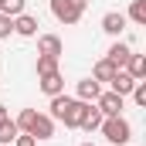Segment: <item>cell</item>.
Instances as JSON below:
<instances>
[{"label": "cell", "instance_id": "cell-1", "mask_svg": "<svg viewBox=\"0 0 146 146\" xmlns=\"http://www.w3.org/2000/svg\"><path fill=\"white\" fill-rule=\"evenodd\" d=\"M85 106H88V102L68 99L65 92H61V95H51V119L65 122L68 129H78V122H82V115H85Z\"/></svg>", "mask_w": 146, "mask_h": 146}, {"label": "cell", "instance_id": "cell-2", "mask_svg": "<svg viewBox=\"0 0 146 146\" xmlns=\"http://www.w3.org/2000/svg\"><path fill=\"white\" fill-rule=\"evenodd\" d=\"M99 129H102V136H106L112 146H126L129 139H133V126H129L122 115H106Z\"/></svg>", "mask_w": 146, "mask_h": 146}, {"label": "cell", "instance_id": "cell-3", "mask_svg": "<svg viewBox=\"0 0 146 146\" xmlns=\"http://www.w3.org/2000/svg\"><path fill=\"white\" fill-rule=\"evenodd\" d=\"M85 7H88V0H51V14L61 24H78Z\"/></svg>", "mask_w": 146, "mask_h": 146}, {"label": "cell", "instance_id": "cell-4", "mask_svg": "<svg viewBox=\"0 0 146 146\" xmlns=\"http://www.w3.org/2000/svg\"><path fill=\"white\" fill-rule=\"evenodd\" d=\"M95 106L102 115H122V106H126V99L122 95H115V92H99V99H95Z\"/></svg>", "mask_w": 146, "mask_h": 146}, {"label": "cell", "instance_id": "cell-5", "mask_svg": "<svg viewBox=\"0 0 146 146\" xmlns=\"http://www.w3.org/2000/svg\"><path fill=\"white\" fill-rule=\"evenodd\" d=\"M27 133H31L34 139H51V136H54V119H51V115H44V112H37Z\"/></svg>", "mask_w": 146, "mask_h": 146}, {"label": "cell", "instance_id": "cell-6", "mask_svg": "<svg viewBox=\"0 0 146 146\" xmlns=\"http://www.w3.org/2000/svg\"><path fill=\"white\" fill-rule=\"evenodd\" d=\"M37 54H51V58H61L65 54V44L58 34H41L37 37Z\"/></svg>", "mask_w": 146, "mask_h": 146}, {"label": "cell", "instance_id": "cell-7", "mask_svg": "<svg viewBox=\"0 0 146 146\" xmlns=\"http://www.w3.org/2000/svg\"><path fill=\"white\" fill-rule=\"evenodd\" d=\"M109 85H112V92H115V95H122V99H126V95L133 92V85H136V82L129 78V72H126V68H115V75L109 78Z\"/></svg>", "mask_w": 146, "mask_h": 146}, {"label": "cell", "instance_id": "cell-8", "mask_svg": "<svg viewBox=\"0 0 146 146\" xmlns=\"http://www.w3.org/2000/svg\"><path fill=\"white\" fill-rule=\"evenodd\" d=\"M102 31L112 37H119L122 31H126V14H119V10H109L106 17H102Z\"/></svg>", "mask_w": 146, "mask_h": 146}, {"label": "cell", "instance_id": "cell-9", "mask_svg": "<svg viewBox=\"0 0 146 146\" xmlns=\"http://www.w3.org/2000/svg\"><path fill=\"white\" fill-rule=\"evenodd\" d=\"M37 17H31V14H17L14 17V34H21V37H34L37 34Z\"/></svg>", "mask_w": 146, "mask_h": 146}, {"label": "cell", "instance_id": "cell-10", "mask_svg": "<svg viewBox=\"0 0 146 146\" xmlns=\"http://www.w3.org/2000/svg\"><path fill=\"white\" fill-rule=\"evenodd\" d=\"M41 92H44V95H61V92H65V78H61V72L41 75Z\"/></svg>", "mask_w": 146, "mask_h": 146}, {"label": "cell", "instance_id": "cell-11", "mask_svg": "<svg viewBox=\"0 0 146 146\" xmlns=\"http://www.w3.org/2000/svg\"><path fill=\"white\" fill-rule=\"evenodd\" d=\"M102 119H106V115L99 112V106H92V102H88V106H85V115H82V122H78V129L92 133V129H99V126H102Z\"/></svg>", "mask_w": 146, "mask_h": 146}, {"label": "cell", "instance_id": "cell-12", "mask_svg": "<svg viewBox=\"0 0 146 146\" xmlns=\"http://www.w3.org/2000/svg\"><path fill=\"white\" fill-rule=\"evenodd\" d=\"M99 92H102V85H99L95 78H82V82H78V95H75V99H82V102H95V99H99Z\"/></svg>", "mask_w": 146, "mask_h": 146}, {"label": "cell", "instance_id": "cell-13", "mask_svg": "<svg viewBox=\"0 0 146 146\" xmlns=\"http://www.w3.org/2000/svg\"><path fill=\"white\" fill-rule=\"evenodd\" d=\"M129 54H133V51H129V44H122V41H115V44L109 48V54H106V58H109V61L115 65V68H126V61H129Z\"/></svg>", "mask_w": 146, "mask_h": 146}, {"label": "cell", "instance_id": "cell-14", "mask_svg": "<svg viewBox=\"0 0 146 146\" xmlns=\"http://www.w3.org/2000/svg\"><path fill=\"white\" fill-rule=\"evenodd\" d=\"M126 72H129V78H133V82H143V78H146V58H143V54H129Z\"/></svg>", "mask_w": 146, "mask_h": 146}, {"label": "cell", "instance_id": "cell-15", "mask_svg": "<svg viewBox=\"0 0 146 146\" xmlns=\"http://www.w3.org/2000/svg\"><path fill=\"white\" fill-rule=\"evenodd\" d=\"M112 75H115V65H112L109 58H102V61H99V65H95V68H92V78H95V82H99V85H102V82H109Z\"/></svg>", "mask_w": 146, "mask_h": 146}, {"label": "cell", "instance_id": "cell-16", "mask_svg": "<svg viewBox=\"0 0 146 146\" xmlns=\"http://www.w3.org/2000/svg\"><path fill=\"white\" fill-rule=\"evenodd\" d=\"M17 133H21V129H17V122H14V119H3V122H0V146H10Z\"/></svg>", "mask_w": 146, "mask_h": 146}, {"label": "cell", "instance_id": "cell-17", "mask_svg": "<svg viewBox=\"0 0 146 146\" xmlns=\"http://www.w3.org/2000/svg\"><path fill=\"white\" fill-rule=\"evenodd\" d=\"M37 78L41 75H51V72H58V58H51V54H37Z\"/></svg>", "mask_w": 146, "mask_h": 146}, {"label": "cell", "instance_id": "cell-18", "mask_svg": "<svg viewBox=\"0 0 146 146\" xmlns=\"http://www.w3.org/2000/svg\"><path fill=\"white\" fill-rule=\"evenodd\" d=\"M129 21L133 24H146V0H133V7H129Z\"/></svg>", "mask_w": 146, "mask_h": 146}, {"label": "cell", "instance_id": "cell-19", "mask_svg": "<svg viewBox=\"0 0 146 146\" xmlns=\"http://www.w3.org/2000/svg\"><path fill=\"white\" fill-rule=\"evenodd\" d=\"M24 3H27V0H0V14L17 17V14H24Z\"/></svg>", "mask_w": 146, "mask_h": 146}, {"label": "cell", "instance_id": "cell-20", "mask_svg": "<svg viewBox=\"0 0 146 146\" xmlns=\"http://www.w3.org/2000/svg\"><path fill=\"white\" fill-rule=\"evenodd\" d=\"M34 115H37L34 109H24L21 115H17V129H21V133H27V129H31V122H34Z\"/></svg>", "mask_w": 146, "mask_h": 146}, {"label": "cell", "instance_id": "cell-21", "mask_svg": "<svg viewBox=\"0 0 146 146\" xmlns=\"http://www.w3.org/2000/svg\"><path fill=\"white\" fill-rule=\"evenodd\" d=\"M129 95H133V102H136V106H146V82H136Z\"/></svg>", "mask_w": 146, "mask_h": 146}, {"label": "cell", "instance_id": "cell-22", "mask_svg": "<svg viewBox=\"0 0 146 146\" xmlns=\"http://www.w3.org/2000/svg\"><path fill=\"white\" fill-rule=\"evenodd\" d=\"M10 34H14V17L0 14V41H3V37H10Z\"/></svg>", "mask_w": 146, "mask_h": 146}, {"label": "cell", "instance_id": "cell-23", "mask_svg": "<svg viewBox=\"0 0 146 146\" xmlns=\"http://www.w3.org/2000/svg\"><path fill=\"white\" fill-rule=\"evenodd\" d=\"M14 146H37V139L31 133H17V136H14Z\"/></svg>", "mask_w": 146, "mask_h": 146}, {"label": "cell", "instance_id": "cell-24", "mask_svg": "<svg viewBox=\"0 0 146 146\" xmlns=\"http://www.w3.org/2000/svg\"><path fill=\"white\" fill-rule=\"evenodd\" d=\"M3 119H10V115H7V106H0V122H3Z\"/></svg>", "mask_w": 146, "mask_h": 146}, {"label": "cell", "instance_id": "cell-25", "mask_svg": "<svg viewBox=\"0 0 146 146\" xmlns=\"http://www.w3.org/2000/svg\"><path fill=\"white\" fill-rule=\"evenodd\" d=\"M82 146H95V143H82Z\"/></svg>", "mask_w": 146, "mask_h": 146}]
</instances>
